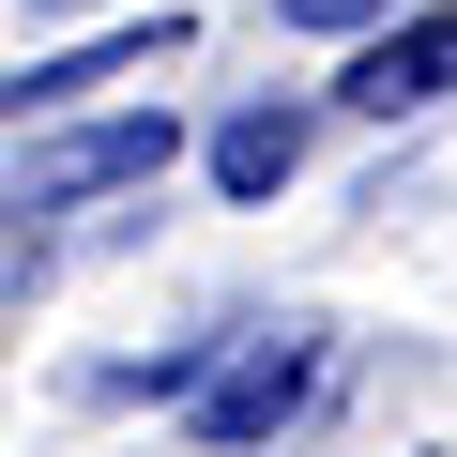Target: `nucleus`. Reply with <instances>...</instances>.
<instances>
[{
	"instance_id": "nucleus-1",
	"label": "nucleus",
	"mask_w": 457,
	"mask_h": 457,
	"mask_svg": "<svg viewBox=\"0 0 457 457\" xmlns=\"http://www.w3.org/2000/svg\"><path fill=\"white\" fill-rule=\"evenodd\" d=\"M305 396H320V336H305V320L228 336L213 381H198V442H213V457H260L275 427H305Z\"/></svg>"
},
{
	"instance_id": "nucleus-2",
	"label": "nucleus",
	"mask_w": 457,
	"mask_h": 457,
	"mask_svg": "<svg viewBox=\"0 0 457 457\" xmlns=\"http://www.w3.org/2000/svg\"><path fill=\"white\" fill-rule=\"evenodd\" d=\"M168 153H183V122H168V107L77 122V137H46V153L16 168V198H0V213H92V198H137V183H168Z\"/></svg>"
},
{
	"instance_id": "nucleus-3",
	"label": "nucleus",
	"mask_w": 457,
	"mask_h": 457,
	"mask_svg": "<svg viewBox=\"0 0 457 457\" xmlns=\"http://www.w3.org/2000/svg\"><path fill=\"white\" fill-rule=\"evenodd\" d=\"M336 92H351L366 122H411V107H442V92H457V16H396V31H381V46L336 77Z\"/></svg>"
},
{
	"instance_id": "nucleus-4",
	"label": "nucleus",
	"mask_w": 457,
	"mask_h": 457,
	"mask_svg": "<svg viewBox=\"0 0 457 457\" xmlns=\"http://www.w3.org/2000/svg\"><path fill=\"white\" fill-rule=\"evenodd\" d=\"M290 168H305V107H228L213 122V183L228 198H275Z\"/></svg>"
},
{
	"instance_id": "nucleus-5",
	"label": "nucleus",
	"mask_w": 457,
	"mask_h": 457,
	"mask_svg": "<svg viewBox=\"0 0 457 457\" xmlns=\"http://www.w3.org/2000/svg\"><path fill=\"white\" fill-rule=\"evenodd\" d=\"M168 31H107V46H77V62H31V77H0V122H31V107H62V92H107V77H137Z\"/></svg>"
},
{
	"instance_id": "nucleus-6",
	"label": "nucleus",
	"mask_w": 457,
	"mask_h": 457,
	"mask_svg": "<svg viewBox=\"0 0 457 457\" xmlns=\"http://www.w3.org/2000/svg\"><path fill=\"white\" fill-rule=\"evenodd\" d=\"M290 31H396V0H275Z\"/></svg>"
}]
</instances>
